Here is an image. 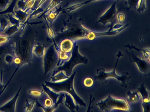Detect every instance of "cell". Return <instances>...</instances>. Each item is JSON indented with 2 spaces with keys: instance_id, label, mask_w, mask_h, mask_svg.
I'll return each mask as SVG.
<instances>
[{
  "instance_id": "17",
  "label": "cell",
  "mask_w": 150,
  "mask_h": 112,
  "mask_svg": "<svg viewBox=\"0 0 150 112\" xmlns=\"http://www.w3.org/2000/svg\"><path fill=\"white\" fill-rule=\"evenodd\" d=\"M14 15L22 23L26 22L30 16L28 13L16 8H14Z\"/></svg>"
},
{
  "instance_id": "9",
  "label": "cell",
  "mask_w": 150,
  "mask_h": 112,
  "mask_svg": "<svg viewBox=\"0 0 150 112\" xmlns=\"http://www.w3.org/2000/svg\"><path fill=\"white\" fill-rule=\"evenodd\" d=\"M22 88V86L20 87L18 92L13 98L6 104L0 107V112H15L16 103Z\"/></svg>"
},
{
  "instance_id": "36",
  "label": "cell",
  "mask_w": 150,
  "mask_h": 112,
  "mask_svg": "<svg viewBox=\"0 0 150 112\" xmlns=\"http://www.w3.org/2000/svg\"><path fill=\"white\" fill-rule=\"evenodd\" d=\"M125 18V16L124 14H118L117 15V18L119 23H122L124 20Z\"/></svg>"
},
{
  "instance_id": "3",
  "label": "cell",
  "mask_w": 150,
  "mask_h": 112,
  "mask_svg": "<svg viewBox=\"0 0 150 112\" xmlns=\"http://www.w3.org/2000/svg\"><path fill=\"white\" fill-rule=\"evenodd\" d=\"M123 56L122 52L119 51L117 55V60L115 63V67L111 71L107 72L105 69L102 68H99L96 70V75L94 77V79L102 84L107 83V79L109 78H114L120 83L121 86L124 88H127L128 86L130 85V80L132 78L129 74L127 72H124L122 75H118L116 72L117 66L118 63L119 59Z\"/></svg>"
},
{
  "instance_id": "14",
  "label": "cell",
  "mask_w": 150,
  "mask_h": 112,
  "mask_svg": "<svg viewBox=\"0 0 150 112\" xmlns=\"http://www.w3.org/2000/svg\"><path fill=\"white\" fill-rule=\"evenodd\" d=\"M62 10V8L61 6L59 8L56 7L52 9L51 10L44 16L47 19V21L52 24L53 22L56 20Z\"/></svg>"
},
{
  "instance_id": "8",
  "label": "cell",
  "mask_w": 150,
  "mask_h": 112,
  "mask_svg": "<svg viewBox=\"0 0 150 112\" xmlns=\"http://www.w3.org/2000/svg\"><path fill=\"white\" fill-rule=\"evenodd\" d=\"M116 2L112 4L110 7L99 18V20L96 23H101L103 26L108 23H110V28L109 30L112 31L114 27L115 28V24H117V18Z\"/></svg>"
},
{
  "instance_id": "12",
  "label": "cell",
  "mask_w": 150,
  "mask_h": 112,
  "mask_svg": "<svg viewBox=\"0 0 150 112\" xmlns=\"http://www.w3.org/2000/svg\"><path fill=\"white\" fill-rule=\"evenodd\" d=\"M127 3L129 8L135 9L139 13L144 12L146 9V0H127Z\"/></svg>"
},
{
  "instance_id": "10",
  "label": "cell",
  "mask_w": 150,
  "mask_h": 112,
  "mask_svg": "<svg viewBox=\"0 0 150 112\" xmlns=\"http://www.w3.org/2000/svg\"><path fill=\"white\" fill-rule=\"evenodd\" d=\"M9 53L14 54L13 44L11 40L7 43L0 45V66L6 65L4 63V57Z\"/></svg>"
},
{
  "instance_id": "22",
  "label": "cell",
  "mask_w": 150,
  "mask_h": 112,
  "mask_svg": "<svg viewBox=\"0 0 150 112\" xmlns=\"http://www.w3.org/2000/svg\"><path fill=\"white\" fill-rule=\"evenodd\" d=\"M99 1V0H87L83 2L77 4H73L71 5L70 7H68L67 8L66 10L67 12H71V11H74L78 9L79 8H81L82 6H84V5H86L90 3L96 1ZM117 1H121V0H116Z\"/></svg>"
},
{
  "instance_id": "23",
  "label": "cell",
  "mask_w": 150,
  "mask_h": 112,
  "mask_svg": "<svg viewBox=\"0 0 150 112\" xmlns=\"http://www.w3.org/2000/svg\"><path fill=\"white\" fill-rule=\"evenodd\" d=\"M19 27L17 25H10L5 29L3 32L1 33L6 36H11L15 34L19 31Z\"/></svg>"
},
{
  "instance_id": "21",
  "label": "cell",
  "mask_w": 150,
  "mask_h": 112,
  "mask_svg": "<svg viewBox=\"0 0 150 112\" xmlns=\"http://www.w3.org/2000/svg\"><path fill=\"white\" fill-rule=\"evenodd\" d=\"M69 77L67 76L64 72L60 71L56 73L53 74L49 81L51 82H58L67 79Z\"/></svg>"
},
{
  "instance_id": "32",
  "label": "cell",
  "mask_w": 150,
  "mask_h": 112,
  "mask_svg": "<svg viewBox=\"0 0 150 112\" xmlns=\"http://www.w3.org/2000/svg\"><path fill=\"white\" fill-rule=\"evenodd\" d=\"M28 0H18L16 3L17 8L23 11H25L26 10V4L28 2Z\"/></svg>"
},
{
  "instance_id": "16",
  "label": "cell",
  "mask_w": 150,
  "mask_h": 112,
  "mask_svg": "<svg viewBox=\"0 0 150 112\" xmlns=\"http://www.w3.org/2000/svg\"><path fill=\"white\" fill-rule=\"evenodd\" d=\"M42 87L43 91L44 92H45L49 97L52 100L53 102V104H56L59 98L60 95V94H59L58 93L55 92L54 91L50 89L49 87L46 86L45 84H43L42 85Z\"/></svg>"
},
{
  "instance_id": "34",
  "label": "cell",
  "mask_w": 150,
  "mask_h": 112,
  "mask_svg": "<svg viewBox=\"0 0 150 112\" xmlns=\"http://www.w3.org/2000/svg\"><path fill=\"white\" fill-rule=\"evenodd\" d=\"M43 91H38L37 90H30L29 91V94L30 95L35 97H39L42 94Z\"/></svg>"
},
{
  "instance_id": "18",
  "label": "cell",
  "mask_w": 150,
  "mask_h": 112,
  "mask_svg": "<svg viewBox=\"0 0 150 112\" xmlns=\"http://www.w3.org/2000/svg\"><path fill=\"white\" fill-rule=\"evenodd\" d=\"M73 45L74 43H73L71 39L66 38L63 40L60 43L59 50L67 52H70L72 50Z\"/></svg>"
},
{
  "instance_id": "26",
  "label": "cell",
  "mask_w": 150,
  "mask_h": 112,
  "mask_svg": "<svg viewBox=\"0 0 150 112\" xmlns=\"http://www.w3.org/2000/svg\"><path fill=\"white\" fill-rule=\"evenodd\" d=\"M63 1V0H51L50 3L49 4L48 7H47L45 10L44 12L42 13L40 17L44 16L45 14H47L52 9L56 7H57V6L59 5V4H62Z\"/></svg>"
},
{
  "instance_id": "19",
  "label": "cell",
  "mask_w": 150,
  "mask_h": 112,
  "mask_svg": "<svg viewBox=\"0 0 150 112\" xmlns=\"http://www.w3.org/2000/svg\"><path fill=\"white\" fill-rule=\"evenodd\" d=\"M45 49V45L42 43H37L33 47V53L38 57H42L44 54Z\"/></svg>"
},
{
  "instance_id": "29",
  "label": "cell",
  "mask_w": 150,
  "mask_h": 112,
  "mask_svg": "<svg viewBox=\"0 0 150 112\" xmlns=\"http://www.w3.org/2000/svg\"><path fill=\"white\" fill-rule=\"evenodd\" d=\"M15 56L13 54H7L5 56L4 58V63L6 65H10L14 64Z\"/></svg>"
},
{
  "instance_id": "1",
  "label": "cell",
  "mask_w": 150,
  "mask_h": 112,
  "mask_svg": "<svg viewBox=\"0 0 150 112\" xmlns=\"http://www.w3.org/2000/svg\"><path fill=\"white\" fill-rule=\"evenodd\" d=\"M32 24L27 23L21 33L12 36L14 46V64L21 66L29 64L33 60V49L36 44L38 32Z\"/></svg>"
},
{
  "instance_id": "37",
  "label": "cell",
  "mask_w": 150,
  "mask_h": 112,
  "mask_svg": "<svg viewBox=\"0 0 150 112\" xmlns=\"http://www.w3.org/2000/svg\"><path fill=\"white\" fill-rule=\"evenodd\" d=\"M12 1H13V0H12Z\"/></svg>"
},
{
  "instance_id": "7",
  "label": "cell",
  "mask_w": 150,
  "mask_h": 112,
  "mask_svg": "<svg viewBox=\"0 0 150 112\" xmlns=\"http://www.w3.org/2000/svg\"><path fill=\"white\" fill-rule=\"evenodd\" d=\"M126 53L129 57V60L131 63H135L139 71L145 76L150 75V59L139 57L137 51L132 50H126Z\"/></svg>"
},
{
  "instance_id": "27",
  "label": "cell",
  "mask_w": 150,
  "mask_h": 112,
  "mask_svg": "<svg viewBox=\"0 0 150 112\" xmlns=\"http://www.w3.org/2000/svg\"><path fill=\"white\" fill-rule=\"evenodd\" d=\"M12 3V0H0V13L6 10Z\"/></svg>"
},
{
  "instance_id": "30",
  "label": "cell",
  "mask_w": 150,
  "mask_h": 112,
  "mask_svg": "<svg viewBox=\"0 0 150 112\" xmlns=\"http://www.w3.org/2000/svg\"><path fill=\"white\" fill-rule=\"evenodd\" d=\"M36 102V100L32 101L27 102L24 106V111L25 112H31L32 109L34 108Z\"/></svg>"
},
{
  "instance_id": "35",
  "label": "cell",
  "mask_w": 150,
  "mask_h": 112,
  "mask_svg": "<svg viewBox=\"0 0 150 112\" xmlns=\"http://www.w3.org/2000/svg\"><path fill=\"white\" fill-rule=\"evenodd\" d=\"M142 108H143V111L144 112H149L150 110V102L147 103H144L142 102Z\"/></svg>"
},
{
  "instance_id": "20",
  "label": "cell",
  "mask_w": 150,
  "mask_h": 112,
  "mask_svg": "<svg viewBox=\"0 0 150 112\" xmlns=\"http://www.w3.org/2000/svg\"><path fill=\"white\" fill-rule=\"evenodd\" d=\"M127 99L126 101L128 103L138 102L140 101L141 96L138 92L136 90L135 91H129L127 93Z\"/></svg>"
},
{
  "instance_id": "31",
  "label": "cell",
  "mask_w": 150,
  "mask_h": 112,
  "mask_svg": "<svg viewBox=\"0 0 150 112\" xmlns=\"http://www.w3.org/2000/svg\"><path fill=\"white\" fill-rule=\"evenodd\" d=\"M12 39V36H6L3 34H0V45L5 44L10 42Z\"/></svg>"
},
{
  "instance_id": "6",
  "label": "cell",
  "mask_w": 150,
  "mask_h": 112,
  "mask_svg": "<svg viewBox=\"0 0 150 112\" xmlns=\"http://www.w3.org/2000/svg\"><path fill=\"white\" fill-rule=\"evenodd\" d=\"M59 60L58 52L54 45L45 49L43 56V66L45 75H46L58 66Z\"/></svg>"
},
{
  "instance_id": "5",
  "label": "cell",
  "mask_w": 150,
  "mask_h": 112,
  "mask_svg": "<svg viewBox=\"0 0 150 112\" xmlns=\"http://www.w3.org/2000/svg\"><path fill=\"white\" fill-rule=\"evenodd\" d=\"M96 105L103 112H110L113 110L133 112L126 100L114 98L110 94L104 99L97 102Z\"/></svg>"
},
{
  "instance_id": "13",
  "label": "cell",
  "mask_w": 150,
  "mask_h": 112,
  "mask_svg": "<svg viewBox=\"0 0 150 112\" xmlns=\"http://www.w3.org/2000/svg\"><path fill=\"white\" fill-rule=\"evenodd\" d=\"M65 100L64 101L65 106L71 112H76L79 109L78 105H76L74 102L72 96L68 93L66 92L64 96Z\"/></svg>"
},
{
  "instance_id": "25",
  "label": "cell",
  "mask_w": 150,
  "mask_h": 112,
  "mask_svg": "<svg viewBox=\"0 0 150 112\" xmlns=\"http://www.w3.org/2000/svg\"><path fill=\"white\" fill-rule=\"evenodd\" d=\"M11 25L6 16H0V32L2 33L9 25Z\"/></svg>"
},
{
  "instance_id": "33",
  "label": "cell",
  "mask_w": 150,
  "mask_h": 112,
  "mask_svg": "<svg viewBox=\"0 0 150 112\" xmlns=\"http://www.w3.org/2000/svg\"><path fill=\"white\" fill-rule=\"evenodd\" d=\"M93 80L91 78H86L84 80V84L87 87H91L93 85Z\"/></svg>"
},
{
  "instance_id": "24",
  "label": "cell",
  "mask_w": 150,
  "mask_h": 112,
  "mask_svg": "<svg viewBox=\"0 0 150 112\" xmlns=\"http://www.w3.org/2000/svg\"><path fill=\"white\" fill-rule=\"evenodd\" d=\"M125 47L129 48V50H135L137 52L139 51L142 52L144 53V58L150 59V50H145V49H139L137 47L133 46V45H130L129 44L125 45Z\"/></svg>"
},
{
  "instance_id": "15",
  "label": "cell",
  "mask_w": 150,
  "mask_h": 112,
  "mask_svg": "<svg viewBox=\"0 0 150 112\" xmlns=\"http://www.w3.org/2000/svg\"><path fill=\"white\" fill-rule=\"evenodd\" d=\"M137 91L138 92L141 96V98H142V102H150V92L147 90L146 86L144 83L141 84L140 86L137 89Z\"/></svg>"
},
{
  "instance_id": "28",
  "label": "cell",
  "mask_w": 150,
  "mask_h": 112,
  "mask_svg": "<svg viewBox=\"0 0 150 112\" xmlns=\"http://www.w3.org/2000/svg\"><path fill=\"white\" fill-rule=\"evenodd\" d=\"M6 16L7 17L8 19L10 22L11 25H17L20 27L21 24L22 23L14 15L13 13H12V14L8 13V14H6Z\"/></svg>"
},
{
  "instance_id": "4",
  "label": "cell",
  "mask_w": 150,
  "mask_h": 112,
  "mask_svg": "<svg viewBox=\"0 0 150 112\" xmlns=\"http://www.w3.org/2000/svg\"><path fill=\"white\" fill-rule=\"evenodd\" d=\"M79 48V46L77 44L76 42H74L71 52V57L70 59L63 62V64L59 65L53 74L60 71H63L64 72L67 76L70 77L72 74L74 68L77 65L79 64H88V59L85 56H83L80 53Z\"/></svg>"
},
{
  "instance_id": "11",
  "label": "cell",
  "mask_w": 150,
  "mask_h": 112,
  "mask_svg": "<svg viewBox=\"0 0 150 112\" xmlns=\"http://www.w3.org/2000/svg\"><path fill=\"white\" fill-rule=\"evenodd\" d=\"M36 100L44 110L50 108L54 105L52 100L44 92L42 94L38 97Z\"/></svg>"
},
{
  "instance_id": "2",
  "label": "cell",
  "mask_w": 150,
  "mask_h": 112,
  "mask_svg": "<svg viewBox=\"0 0 150 112\" xmlns=\"http://www.w3.org/2000/svg\"><path fill=\"white\" fill-rule=\"evenodd\" d=\"M76 71L72 74L68 78L62 81L58 82H51L50 81H45V85L50 89L55 92L59 93L61 92H66L70 94L74 99L76 104L83 106H86V103L84 100L78 95L75 92L74 86V81L76 74Z\"/></svg>"
}]
</instances>
